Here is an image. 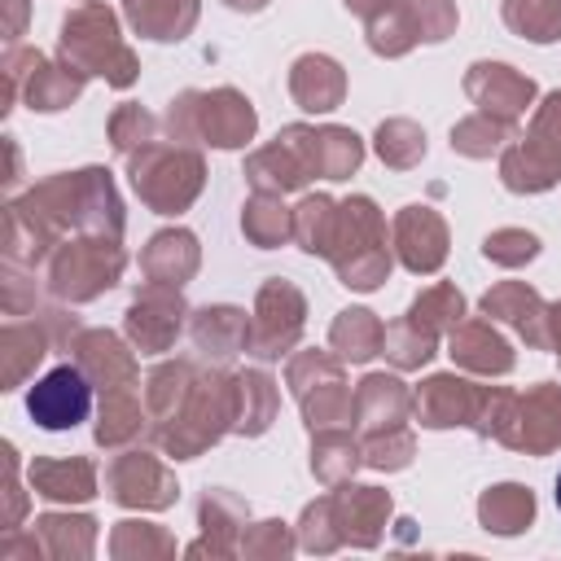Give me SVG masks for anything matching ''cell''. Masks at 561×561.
<instances>
[{
  "label": "cell",
  "mask_w": 561,
  "mask_h": 561,
  "mask_svg": "<svg viewBox=\"0 0 561 561\" xmlns=\"http://www.w3.org/2000/svg\"><path fill=\"white\" fill-rule=\"evenodd\" d=\"M31 412L44 421V425H75L83 412H88V390L83 381L70 373V368H57L35 394H31Z\"/></svg>",
  "instance_id": "1"
},
{
  "label": "cell",
  "mask_w": 561,
  "mask_h": 561,
  "mask_svg": "<svg viewBox=\"0 0 561 561\" xmlns=\"http://www.w3.org/2000/svg\"><path fill=\"white\" fill-rule=\"evenodd\" d=\"M557 508H561V473H557Z\"/></svg>",
  "instance_id": "2"
}]
</instances>
